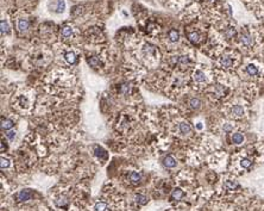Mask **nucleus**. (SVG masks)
<instances>
[{
    "label": "nucleus",
    "instance_id": "1",
    "mask_svg": "<svg viewBox=\"0 0 264 211\" xmlns=\"http://www.w3.org/2000/svg\"><path fill=\"white\" fill-rule=\"evenodd\" d=\"M31 197H32L31 191H29V190H23V191H20V192L17 194V200H18V202H26V200H29Z\"/></svg>",
    "mask_w": 264,
    "mask_h": 211
},
{
    "label": "nucleus",
    "instance_id": "2",
    "mask_svg": "<svg viewBox=\"0 0 264 211\" xmlns=\"http://www.w3.org/2000/svg\"><path fill=\"white\" fill-rule=\"evenodd\" d=\"M240 42L244 44V45H246V47H250V45H252V43H254V39H252V37L249 35V34H242L240 35Z\"/></svg>",
    "mask_w": 264,
    "mask_h": 211
},
{
    "label": "nucleus",
    "instance_id": "3",
    "mask_svg": "<svg viewBox=\"0 0 264 211\" xmlns=\"http://www.w3.org/2000/svg\"><path fill=\"white\" fill-rule=\"evenodd\" d=\"M231 113H232V116L238 117V118H239V117H243V116H244V109L240 105H236L232 107Z\"/></svg>",
    "mask_w": 264,
    "mask_h": 211
},
{
    "label": "nucleus",
    "instance_id": "4",
    "mask_svg": "<svg viewBox=\"0 0 264 211\" xmlns=\"http://www.w3.org/2000/svg\"><path fill=\"white\" fill-rule=\"evenodd\" d=\"M29 25H30V23H29V20L28 19H19L18 20V29H19V31H26L28 29H29Z\"/></svg>",
    "mask_w": 264,
    "mask_h": 211
},
{
    "label": "nucleus",
    "instance_id": "5",
    "mask_svg": "<svg viewBox=\"0 0 264 211\" xmlns=\"http://www.w3.org/2000/svg\"><path fill=\"white\" fill-rule=\"evenodd\" d=\"M220 63H221V66H223L224 68H230V67H232V65H233V61H232V59L230 56H224V57H221Z\"/></svg>",
    "mask_w": 264,
    "mask_h": 211
},
{
    "label": "nucleus",
    "instance_id": "6",
    "mask_svg": "<svg viewBox=\"0 0 264 211\" xmlns=\"http://www.w3.org/2000/svg\"><path fill=\"white\" fill-rule=\"evenodd\" d=\"M164 166L168 168H174L176 166V160L172 156H166L164 159Z\"/></svg>",
    "mask_w": 264,
    "mask_h": 211
},
{
    "label": "nucleus",
    "instance_id": "7",
    "mask_svg": "<svg viewBox=\"0 0 264 211\" xmlns=\"http://www.w3.org/2000/svg\"><path fill=\"white\" fill-rule=\"evenodd\" d=\"M193 76H194V80L198 81V82H203L206 80V75H205V73L202 70H196Z\"/></svg>",
    "mask_w": 264,
    "mask_h": 211
},
{
    "label": "nucleus",
    "instance_id": "8",
    "mask_svg": "<svg viewBox=\"0 0 264 211\" xmlns=\"http://www.w3.org/2000/svg\"><path fill=\"white\" fill-rule=\"evenodd\" d=\"M13 121H11V119H7V118H2L1 119V127H2V129H5V130H8V129H11L12 127H13Z\"/></svg>",
    "mask_w": 264,
    "mask_h": 211
},
{
    "label": "nucleus",
    "instance_id": "9",
    "mask_svg": "<svg viewBox=\"0 0 264 211\" xmlns=\"http://www.w3.org/2000/svg\"><path fill=\"white\" fill-rule=\"evenodd\" d=\"M190 130H192V128H190V125L187 123V122H182V123H180V131L182 133V134H189L190 133Z\"/></svg>",
    "mask_w": 264,
    "mask_h": 211
},
{
    "label": "nucleus",
    "instance_id": "10",
    "mask_svg": "<svg viewBox=\"0 0 264 211\" xmlns=\"http://www.w3.org/2000/svg\"><path fill=\"white\" fill-rule=\"evenodd\" d=\"M182 197H183V191H182L181 188H175V190L172 191L171 198H172L174 200H180Z\"/></svg>",
    "mask_w": 264,
    "mask_h": 211
},
{
    "label": "nucleus",
    "instance_id": "11",
    "mask_svg": "<svg viewBox=\"0 0 264 211\" xmlns=\"http://www.w3.org/2000/svg\"><path fill=\"white\" fill-rule=\"evenodd\" d=\"M243 141H244L243 134H240V133H236V134L232 135V142H233V143H236V144H240V143H243Z\"/></svg>",
    "mask_w": 264,
    "mask_h": 211
},
{
    "label": "nucleus",
    "instance_id": "12",
    "mask_svg": "<svg viewBox=\"0 0 264 211\" xmlns=\"http://www.w3.org/2000/svg\"><path fill=\"white\" fill-rule=\"evenodd\" d=\"M64 57H66V61L68 63H70V65H73V63H75V61H76V56H75V54L74 53H71V51H68L64 54Z\"/></svg>",
    "mask_w": 264,
    "mask_h": 211
},
{
    "label": "nucleus",
    "instance_id": "13",
    "mask_svg": "<svg viewBox=\"0 0 264 211\" xmlns=\"http://www.w3.org/2000/svg\"><path fill=\"white\" fill-rule=\"evenodd\" d=\"M168 36H169V39H170L171 42H177V41H178V38H180V35H178V32H177L176 30H174V29L169 31Z\"/></svg>",
    "mask_w": 264,
    "mask_h": 211
},
{
    "label": "nucleus",
    "instance_id": "14",
    "mask_svg": "<svg viewBox=\"0 0 264 211\" xmlns=\"http://www.w3.org/2000/svg\"><path fill=\"white\" fill-rule=\"evenodd\" d=\"M88 63H89V66L91 67H94V68H97V67H99L100 65V61L98 57H95V56H92V57H88Z\"/></svg>",
    "mask_w": 264,
    "mask_h": 211
},
{
    "label": "nucleus",
    "instance_id": "15",
    "mask_svg": "<svg viewBox=\"0 0 264 211\" xmlns=\"http://www.w3.org/2000/svg\"><path fill=\"white\" fill-rule=\"evenodd\" d=\"M225 187L227 190H230V191H234V190H237L239 187V185L237 182H234V181H226L225 182Z\"/></svg>",
    "mask_w": 264,
    "mask_h": 211
},
{
    "label": "nucleus",
    "instance_id": "16",
    "mask_svg": "<svg viewBox=\"0 0 264 211\" xmlns=\"http://www.w3.org/2000/svg\"><path fill=\"white\" fill-rule=\"evenodd\" d=\"M64 8H66V2H64V0H58L57 1V5H56V12H58V13H61V12H63L64 11Z\"/></svg>",
    "mask_w": 264,
    "mask_h": 211
},
{
    "label": "nucleus",
    "instance_id": "17",
    "mask_svg": "<svg viewBox=\"0 0 264 211\" xmlns=\"http://www.w3.org/2000/svg\"><path fill=\"white\" fill-rule=\"evenodd\" d=\"M95 155H97L98 157H101V159H106V157H107L106 151H105L102 148H100V147H95Z\"/></svg>",
    "mask_w": 264,
    "mask_h": 211
},
{
    "label": "nucleus",
    "instance_id": "18",
    "mask_svg": "<svg viewBox=\"0 0 264 211\" xmlns=\"http://www.w3.org/2000/svg\"><path fill=\"white\" fill-rule=\"evenodd\" d=\"M106 209H107V204L104 203V202H98L94 205V210L95 211H106Z\"/></svg>",
    "mask_w": 264,
    "mask_h": 211
},
{
    "label": "nucleus",
    "instance_id": "19",
    "mask_svg": "<svg viewBox=\"0 0 264 211\" xmlns=\"http://www.w3.org/2000/svg\"><path fill=\"white\" fill-rule=\"evenodd\" d=\"M246 70H248V73H249L251 76H255V75H257V74H258V69H257V67H256V66H254V65H249V66H248V68H246Z\"/></svg>",
    "mask_w": 264,
    "mask_h": 211
},
{
    "label": "nucleus",
    "instance_id": "20",
    "mask_svg": "<svg viewBox=\"0 0 264 211\" xmlns=\"http://www.w3.org/2000/svg\"><path fill=\"white\" fill-rule=\"evenodd\" d=\"M188 38L193 42V43H199L200 42V35L198 32H190L188 34Z\"/></svg>",
    "mask_w": 264,
    "mask_h": 211
},
{
    "label": "nucleus",
    "instance_id": "21",
    "mask_svg": "<svg viewBox=\"0 0 264 211\" xmlns=\"http://www.w3.org/2000/svg\"><path fill=\"white\" fill-rule=\"evenodd\" d=\"M136 202H137L138 204L144 205V204H146L148 198H146L145 196H143V194H137V196H136Z\"/></svg>",
    "mask_w": 264,
    "mask_h": 211
},
{
    "label": "nucleus",
    "instance_id": "22",
    "mask_svg": "<svg viewBox=\"0 0 264 211\" xmlns=\"http://www.w3.org/2000/svg\"><path fill=\"white\" fill-rule=\"evenodd\" d=\"M61 34H62L63 37H69V36H71V34H73V30H71L70 26H64V28L62 29Z\"/></svg>",
    "mask_w": 264,
    "mask_h": 211
},
{
    "label": "nucleus",
    "instance_id": "23",
    "mask_svg": "<svg viewBox=\"0 0 264 211\" xmlns=\"http://www.w3.org/2000/svg\"><path fill=\"white\" fill-rule=\"evenodd\" d=\"M189 104H190V106H192L193 109H199L200 105H201V102L199 100L198 98H193V99H190Z\"/></svg>",
    "mask_w": 264,
    "mask_h": 211
},
{
    "label": "nucleus",
    "instance_id": "24",
    "mask_svg": "<svg viewBox=\"0 0 264 211\" xmlns=\"http://www.w3.org/2000/svg\"><path fill=\"white\" fill-rule=\"evenodd\" d=\"M0 24H1V32H2V34H7V32H8V30H10V28H8V24H7V22L2 19Z\"/></svg>",
    "mask_w": 264,
    "mask_h": 211
},
{
    "label": "nucleus",
    "instance_id": "25",
    "mask_svg": "<svg viewBox=\"0 0 264 211\" xmlns=\"http://www.w3.org/2000/svg\"><path fill=\"white\" fill-rule=\"evenodd\" d=\"M130 179L133 182H138L140 180V174L138 172H132L131 174H130Z\"/></svg>",
    "mask_w": 264,
    "mask_h": 211
},
{
    "label": "nucleus",
    "instance_id": "26",
    "mask_svg": "<svg viewBox=\"0 0 264 211\" xmlns=\"http://www.w3.org/2000/svg\"><path fill=\"white\" fill-rule=\"evenodd\" d=\"M251 160H249V159H243L242 161H240V165H242V167H244V168H248V167H250L251 166Z\"/></svg>",
    "mask_w": 264,
    "mask_h": 211
},
{
    "label": "nucleus",
    "instance_id": "27",
    "mask_svg": "<svg viewBox=\"0 0 264 211\" xmlns=\"http://www.w3.org/2000/svg\"><path fill=\"white\" fill-rule=\"evenodd\" d=\"M189 62H190V60H189L188 57H186V56H181V57L178 59V63H180V65H183V66H184V65H188Z\"/></svg>",
    "mask_w": 264,
    "mask_h": 211
},
{
    "label": "nucleus",
    "instance_id": "28",
    "mask_svg": "<svg viewBox=\"0 0 264 211\" xmlns=\"http://www.w3.org/2000/svg\"><path fill=\"white\" fill-rule=\"evenodd\" d=\"M1 168L4 170V168H6V167H8L10 166V161L7 160V159H4V157H1Z\"/></svg>",
    "mask_w": 264,
    "mask_h": 211
},
{
    "label": "nucleus",
    "instance_id": "29",
    "mask_svg": "<svg viewBox=\"0 0 264 211\" xmlns=\"http://www.w3.org/2000/svg\"><path fill=\"white\" fill-rule=\"evenodd\" d=\"M225 35L227 36L229 38H231L232 36H234V35H236V30H234L233 28H230L229 30H226V32H225Z\"/></svg>",
    "mask_w": 264,
    "mask_h": 211
},
{
    "label": "nucleus",
    "instance_id": "30",
    "mask_svg": "<svg viewBox=\"0 0 264 211\" xmlns=\"http://www.w3.org/2000/svg\"><path fill=\"white\" fill-rule=\"evenodd\" d=\"M223 92H224V88H223L220 85H218V86H217V94H218V97H219V96H221V94H223Z\"/></svg>",
    "mask_w": 264,
    "mask_h": 211
},
{
    "label": "nucleus",
    "instance_id": "31",
    "mask_svg": "<svg viewBox=\"0 0 264 211\" xmlns=\"http://www.w3.org/2000/svg\"><path fill=\"white\" fill-rule=\"evenodd\" d=\"M6 136H7V139H8V140H13V139H14V136H16V133H14V131H10V133H7V134H6Z\"/></svg>",
    "mask_w": 264,
    "mask_h": 211
},
{
    "label": "nucleus",
    "instance_id": "32",
    "mask_svg": "<svg viewBox=\"0 0 264 211\" xmlns=\"http://www.w3.org/2000/svg\"><path fill=\"white\" fill-rule=\"evenodd\" d=\"M129 90H130V86H128V85H123L122 86V92L123 93H128Z\"/></svg>",
    "mask_w": 264,
    "mask_h": 211
},
{
    "label": "nucleus",
    "instance_id": "33",
    "mask_svg": "<svg viewBox=\"0 0 264 211\" xmlns=\"http://www.w3.org/2000/svg\"><path fill=\"white\" fill-rule=\"evenodd\" d=\"M224 130H225V131H231L232 127L231 125H229V124H226V125H224Z\"/></svg>",
    "mask_w": 264,
    "mask_h": 211
}]
</instances>
